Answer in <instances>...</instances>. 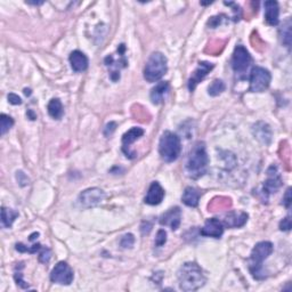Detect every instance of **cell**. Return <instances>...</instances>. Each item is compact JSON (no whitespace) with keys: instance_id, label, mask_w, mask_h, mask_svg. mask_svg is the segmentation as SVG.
I'll use <instances>...</instances> for the list:
<instances>
[{"instance_id":"6da1fadb","label":"cell","mask_w":292,"mask_h":292,"mask_svg":"<svg viewBox=\"0 0 292 292\" xmlns=\"http://www.w3.org/2000/svg\"><path fill=\"white\" fill-rule=\"evenodd\" d=\"M179 289L183 291H196L206 284L207 278L203 269L195 263H185L177 273Z\"/></svg>"},{"instance_id":"7a4b0ae2","label":"cell","mask_w":292,"mask_h":292,"mask_svg":"<svg viewBox=\"0 0 292 292\" xmlns=\"http://www.w3.org/2000/svg\"><path fill=\"white\" fill-rule=\"evenodd\" d=\"M208 154L204 142H198L192 147L191 152L187 157L185 169L189 178L199 179L207 172L208 167Z\"/></svg>"},{"instance_id":"3957f363","label":"cell","mask_w":292,"mask_h":292,"mask_svg":"<svg viewBox=\"0 0 292 292\" xmlns=\"http://www.w3.org/2000/svg\"><path fill=\"white\" fill-rule=\"evenodd\" d=\"M274 246L273 243L269 241H261L253 246L251 255H250L249 259V269L251 273L252 278L255 280H264L267 278V275L265 274L263 263L264 260H266L267 258L272 255Z\"/></svg>"},{"instance_id":"277c9868","label":"cell","mask_w":292,"mask_h":292,"mask_svg":"<svg viewBox=\"0 0 292 292\" xmlns=\"http://www.w3.org/2000/svg\"><path fill=\"white\" fill-rule=\"evenodd\" d=\"M181 152L180 138L172 131H165L159 142V154L165 162H174Z\"/></svg>"},{"instance_id":"5b68a950","label":"cell","mask_w":292,"mask_h":292,"mask_svg":"<svg viewBox=\"0 0 292 292\" xmlns=\"http://www.w3.org/2000/svg\"><path fill=\"white\" fill-rule=\"evenodd\" d=\"M168 71L167 58L160 52H155L150 56L144 67V78L149 82H157Z\"/></svg>"},{"instance_id":"8992f818","label":"cell","mask_w":292,"mask_h":292,"mask_svg":"<svg viewBox=\"0 0 292 292\" xmlns=\"http://www.w3.org/2000/svg\"><path fill=\"white\" fill-rule=\"evenodd\" d=\"M272 75L269 71L261 66H255L250 72V87L249 92L251 93H263L268 89L271 85Z\"/></svg>"},{"instance_id":"52a82bcc","label":"cell","mask_w":292,"mask_h":292,"mask_svg":"<svg viewBox=\"0 0 292 292\" xmlns=\"http://www.w3.org/2000/svg\"><path fill=\"white\" fill-rule=\"evenodd\" d=\"M252 62L251 55L246 51V48L242 45L235 47L233 56H232V67L236 75L241 79L245 77V72L249 69L250 64Z\"/></svg>"},{"instance_id":"ba28073f","label":"cell","mask_w":292,"mask_h":292,"mask_svg":"<svg viewBox=\"0 0 292 292\" xmlns=\"http://www.w3.org/2000/svg\"><path fill=\"white\" fill-rule=\"evenodd\" d=\"M74 274L70 265L65 261H59L51 273V281L53 283H58L60 286H70L73 282Z\"/></svg>"},{"instance_id":"9c48e42d","label":"cell","mask_w":292,"mask_h":292,"mask_svg":"<svg viewBox=\"0 0 292 292\" xmlns=\"http://www.w3.org/2000/svg\"><path fill=\"white\" fill-rule=\"evenodd\" d=\"M105 192L98 187L87 188L79 195V204L85 209L97 207L105 199Z\"/></svg>"},{"instance_id":"30bf717a","label":"cell","mask_w":292,"mask_h":292,"mask_svg":"<svg viewBox=\"0 0 292 292\" xmlns=\"http://www.w3.org/2000/svg\"><path fill=\"white\" fill-rule=\"evenodd\" d=\"M281 186H282V178H281L278 167L271 166L267 170V179L265 180L263 187L264 200L267 201L268 196L278 192Z\"/></svg>"},{"instance_id":"8fae6325","label":"cell","mask_w":292,"mask_h":292,"mask_svg":"<svg viewBox=\"0 0 292 292\" xmlns=\"http://www.w3.org/2000/svg\"><path fill=\"white\" fill-rule=\"evenodd\" d=\"M144 135V129L139 127H132L130 130L124 132L122 136V152L129 159L136 158V153L130 150V145Z\"/></svg>"},{"instance_id":"7c38bea8","label":"cell","mask_w":292,"mask_h":292,"mask_svg":"<svg viewBox=\"0 0 292 292\" xmlns=\"http://www.w3.org/2000/svg\"><path fill=\"white\" fill-rule=\"evenodd\" d=\"M214 69V64L208 62H200L198 67L193 72L191 78L188 80V89L189 92H194L196 86L203 80L204 78L209 74V72Z\"/></svg>"},{"instance_id":"4fadbf2b","label":"cell","mask_w":292,"mask_h":292,"mask_svg":"<svg viewBox=\"0 0 292 292\" xmlns=\"http://www.w3.org/2000/svg\"><path fill=\"white\" fill-rule=\"evenodd\" d=\"M224 230H225V226H224L222 221H219L217 218H210L208 219L204 226L201 229L200 234L207 237L221 238L223 236Z\"/></svg>"},{"instance_id":"5bb4252c","label":"cell","mask_w":292,"mask_h":292,"mask_svg":"<svg viewBox=\"0 0 292 292\" xmlns=\"http://www.w3.org/2000/svg\"><path fill=\"white\" fill-rule=\"evenodd\" d=\"M181 223V210L180 208L175 207L169 209L160 217V224L162 226H169L173 231L179 229Z\"/></svg>"},{"instance_id":"9a60e30c","label":"cell","mask_w":292,"mask_h":292,"mask_svg":"<svg viewBox=\"0 0 292 292\" xmlns=\"http://www.w3.org/2000/svg\"><path fill=\"white\" fill-rule=\"evenodd\" d=\"M166 195L165 189L162 188L160 183L158 181H153L152 184L150 185L149 191H147V194L144 199V202L146 204H150V206H158L162 202Z\"/></svg>"},{"instance_id":"2e32d148","label":"cell","mask_w":292,"mask_h":292,"mask_svg":"<svg viewBox=\"0 0 292 292\" xmlns=\"http://www.w3.org/2000/svg\"><path fill=\"white\" fill-rule=\"evenodd\" d=\"M249 216L245 212H235L231 211L227 214L225 217H224L223 224L225 227H229V229H238V227L244 226L246 222H248Z\"/></svg>"},{"instance_id":"e0dca14e","label":"cell","mask_w":292,"mask_h":292,"mask_svg":"<svg viewBox=\"0 0 292 292\" xmlns=\"http://www.w3.org/2000/svg\"><path fill=\"white\" fill-rule=\"evenodd\" d=\"M265 7V21L266 23L275 26L279 24V16H280V7L278 1L274 0H268L264 3Z\"/></svg>"},{"instance_id":"ac0fdd59","label":"cell","mask_w":292,"mask_h":292,"mask_svg":"<svg viewBox=\"0 0 292 292\" xmlns=\"http://www.w3.org/2000/svg\"><path fill=\"white\" fill-rule=\"evenodd\" d=\"M69 60L72 70L74 72H83L88 69V58H87V56L80 51L72 52L70 54Z\"/></svg>"},{"instance_id":"d6986e66","label":"cell","mask_w":292,"mask_h":292,"mask_svg":"<svg viewBox=\"0 0 292 292\" xmlns=\"http://www.w3.org/2000/svg\"><path fill=\"white\" fill-rule=\"evenodd\" d=\"M168 92H169V82L168 81L159 82L158 85L151 90L150 97H151V101H152V103L155 105L161 104L162 102L165 101V97L166 95L168 94Z\"/></svg>"},{"instance_id":"ffe728a7","label":"cell","mask_w":292,"mask_h":292,"mask_svg":"<svg viewBox=\"0 0 292 292\" xmlns=\"http://www.w3.org/2000/svg\"><path fill=\"white\" fill-rule=\"evenodd\" d=\"M253 135L261 143L268 144L272 139V130L267 123L258 122L253 126Z\"/></svg>"},{"instance_id":"44dd1931","label":"cell","mask_w":292,"mask_h":292,"mask_svg":"<svg viewBox=\"0 0 292 292\" xmlns=\"http://www.w3.org/2000/svg\"><path fill=\"white\" fill-rule=\"evenodd\" d=\"M199 200H200V192L198 191V189L191 186L185 188L183 195H181V201H183L185 206L191 207V208L198 207Z\"/></svg>"},{"instance_id":"7402d4cb","label":"cell","mask_w":292,"mask_h":292,"mask_svg":"<svg viewBox=\"0 0 292 292\" xmlns=\"http://www.w3.org/2000/svg\"><path fill=\"white\" fill-rule=\"evenodd\" d=\"M47 110H48V115L51 116L53 119L55 120L62 119V117L64 115V110H63L62 102H60L58 98H53V100L49 101V103L47 105Z\"/></svg>"},{"instance_id":"603a6c76","label":"cell","mask_w":292,"mask_h":292,"mask_svg":"<svg viewBox=\"0 0 292 292\" xmlns=\"http://www.w3.org/2000/svg\"><path fill=\"white\" fill-rule=\"evenodd\" d=\"M18 217V212L13 209H9V208L2 207L1 208V223L2 226L6 227V229H10L15 222V219Z\"/></svg>"},{"instance_id":"cb8c5ba5","label":"cell","mask_w":292,"mask_h":292,"mask_svg":"<svg viewBox=\"0 0 292 292\" xmlns=\"http://www.w3.org/2000/svg\"><path fill=\"white\" fill-rule=\"evenodd\" d=\"M280 35H281V39H282V43L284 44V46L290 48L291 46V20L288 18V20L284 22L282 28L280 29Z\"/></svg>"},{"instance_id":"d4e9b609","label":"cell","mask_w":292,"mask_h":292,"mask_svg":"<svg viewBox=\"0 0 292 292\" xmlns=\"http://www.w3.org/2000/svg\"><path fill=\"white\" fill-rule=\"evenodd\" d=\"M231 206H232V201H231V199L221 196V198H215L212 200L208 208H209L210 211H216L218 209H229Z\"/></svg>"},{"instance_id":"484cf974","label":"cell","mask_w":292,"mask_h":292,"mask_svg":"<svg viewBox=\"0 0 292 292\" xmlns=\"http://www.w3.org/2000/svg\"><path fill=\"white\" fill-rule=\"evenodd\" d=\"M225 83H224L223 80H219V79H216L211 82V85L209 86V88H208V94L210 95L212 97H216V96H219L224 90H225Z\"/></svg>"},{"instance_id":"4316f807","label":"cell","mask_w":292,"mask_h":292,"mask_svg":"<svg viewBox=\"0 0 292 292\" xmlns=\"http://www.w3.org/2000/svg\"><path fill=\"white\" fill-rule=\"evenodd\" d=\"M13 126H14L13 117L5 115V113H1V115H0V135L1 136L5 135Z\"/></svg>"},{"instance_id":"83f0119b","label":"cell","mask_w":292,"mask_h":292,"mask_svg":"<svg viewBox=\"0 0 292 292\" xmlns=\"http://www.w3.org/2000/svg\"><path fill=\"white\" fill-rule=\"evenodd\" d=\"M135 244V236L131 233L124 234L120 240V245L123 249H131Z\"/></svg>"},{"instance_id":"f1b7e54d","label":"cell","mask_w":292,"mask_h":292,"mask_svg":"<svg viewBox=\"0 0 292 292\" xmlns=\"http://www.w3.org/2000/svg\"><path fill=\"white\" fill-rule=\"evenodd\" d=\"M167 242V232L165 230H159L157 233V237H155L154 244L157 246H162L165 245Z\"/></svg>"},{"instance_id":"f546056e","label":"cell","mask_w":292,"mask_h":292,"mask_svg":"<svg viewBox=\"0 0 292 292\" xmlns=\"http://www.w3.org/2000/svg\"><path fill=\"white\" fill-rule=\"evenodd\" d=\"M51 256H52V252L51 250H49L48 248H41V250L39 251V260L41 261V263L44 264H47L49 260H51Z\"/></svg>"},{"instance_id":"4dcf8cb0","label":"cell","mask_w":292,"mask_h":292,"mask_svg":"<svg viewBox=\"0 0 292 292\" xmlns=\"http://www.w3.org/2000/svg\"><path fill=\"white\" fill-rule=\"evenodd\" d=\"M291 218L290 216H288V217H286L284 219H282L280 223V230L281 231H284V232H289V231L291 230Z\"/></svg>"},{"instance_id":"1f68e13d","label":"cell","mask_w":292,"mask_h":292,"mask_svg":"<svg viewBox=\"0 0 292 292\" xmlns=\"http://www.w3.org/2000/svg\"><path fill=\"white\" fill-rule=\"evenodd\" d=\"M14 279L16 281L17 286H20L21 288H23V289H28L29 288V284H26L23 279H22V273L21 272H15V275H14Z\"/></svg>"},{"instance_id":"d6a6232c","label":"cell","mask_w":292,"mask_h":292,"mask_svg":"<svg viewBox=\"0 0 292 292\" xmlns=\"http://www.w3.org/2000/svg\"><path fill=\"white\" fill-rule=\"evenodd\" d=\"M291 201H292V198H291V188L289 187V188L287 189L286 194H284V196H283V206L286 207L287 209H290Z\"/></svg>"},{"instance_id":"836d02e7","label":"cell","mask_w":292,"mask_h":292,"mask_svg":"<svg viewBox=\"0 0 292 292\" xmlns=\"http://www.w3.org/2000/svg\"><path fill=\"white\" fill-rule=\"evenodd\" d=\"M7 98H8V102H9L10 104H13V105H21L22 104L21 97L18 96V95H16V94L10 93V94H8V96H7Z\"/></svg>"},{"instance_id":"e575fe53","label":"cell","mask_w":292,"mask_h":292,"mask_svg":"<svg viewBox=\"0 0 292 292\" xmlns=\"http://www.w3.org/2000/svg\"><path fill=\"white\" fill-rule=\"evenodd\" d=\"M16 178H17V181L20 183L21 186H25V185L29 184V178L25 176L24 173L17 172L16 173Z\"/></svg>"},{"instance_id":"d590c367","label":"cell","mask_w":292,"mask_h":292,"mask_svg":"<svg viewBox=\"0 0 292 292\" xmlns=\"http://www.w3.org/2000/svg\"><path fill=\"white\" fill-rule=\"evenodd\" d=\"M116 127H117V123L116 122H110V123H108V124H106V127H105L104 134L106 135L109 132V130H110V136H111L112 132L116 130Z\"/></svg>"},{"instance_id":"8d00e7d4","label":"cell","mask_w":292,"mask_h":292,"mask_svg":"<svg viewBox=\"0 0 292 292\" xmlns=\"http://www.w3.org/2000/svg\"><path fill=\"white\" fill-rule=\"evenodd\" d=\"M36 236H39V233H33L30 235V241H35Z\"/></svg>"},{"instance_id":"74e56055","label":"cell","mask_w":292,"mask_h":292,"mask_svg":"<svg viewBox=\"0 0 292 292\" xmlns=\"http://www.w3.org/2000/svg\"><path fill=\"white\" fill-rule=\"evenodd\" d=\"M28 116H30V119H31V120H35L36 119V116L33 115L32 111H29L28 112Z\"/></svg>"},{"instance_id":"f35d334b","label":"cell","mask_w":292,"mask_h":292,"mask_svg":"<svg viewBox=\"0 0 292 292\" xmlns=\"http://www.w3.org/2000/svg\"><path fill=\"white\" fill-rule=\"evenodd\" d=\"M24 94L26 95V96H30V95H31V90H30V89H24Z\"/></svg>"}]
</instances>
